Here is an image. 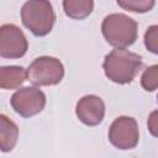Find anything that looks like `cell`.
<instances>
[{"mask_svg": "<svg viewBox=\"0 0 158 158\" xmlns=\"http://www.w3.org/2000/svg\"><path fill=\"white\" fill-rule=\"evenodd\" d=\"M143 42L151 53L158 54V25H152L146 30Z\"/></svg>", "mask_w": 158, "mask_h": 158, "instance_id": "cell-14", "label": "cell"}, {"mask_svg": "<svg viewBox=\"0 0 158 158\" xmlns=\"http://www.w3.org/2000/svg\"><path fill=\"white\" fill-rule=\"evenodd\" d=\"M21 21L32 35L47 36L56 22V14L49 0H27L21 9Z\"/></svg>", "mask_w": 158, "mask_h": 158, "instance_id": "cell-3", "label": "cell"}, {"mask_svg": "<svg viewBox=\"0 0 158 158\" xmlns=\"http://www.w3.org/2000/svg\"><path fill=\"white\" fill-rule=\"evenodd\" d=\"M64 77L63 63L54 57L42 56L31 62L27 68V80L36 86L57 85Z\"/></svg>", "mask_w": 158, "mask_h": 158, "instance_id": "cell-4", "label": "cell"}, {"mask_svg": "<svg viewBox=\"0 0 158 158\" xmlns=\"http://www.w3.org/2000/svg\"><path fill=\"white\" fill-rule=\"evenodd\" d=\"M116 2L121 9L137 14L148 12L156 5V0H116Z\"/></svg>", "mask_w": 158, "mask_h": 158, "instance_id": "cell-12", "label": "cell"}, {"mask_svg": "<svg viewBox=\"0 0 158 158\" xmlns=\"http://www.w3.org/2000/svg\"><path fill=\"white\" fill-rule=\"evenodd\" d=\"M11 107L16 114L27 118L40 114L46 106L44 93L35 86H23L17 89L11 99Z\"/></svg>", "mask_w": 158, "mask_h": 158, "instance_id": "cell-6", "label": "cell"}, {"mask_svg": "<svg viewBox=\"0 0 158 158\" xmlns=\"http://www.w3.org/2000/svg\"><path fill=\"white\" fill-rule=\"evenodd\" d=\"M75 115L80 122L86 126H98L105 116V104L100 96L85 95L77 102Z\"/></svg>", "mask_w": 158, "mask_h": 158, "instance_id": "cell-8", "label": "cell"}, {"mask_svg": "<svg viewBox=\"0 0 158 158\" xmlns=\"http://www.w3.org/2000/svg\"><path fill=\"white\" fill-rule=\"evenodd\" d=\"M143 65L139 54L126 48H115L104 58L102 69L106 78L116 84L131 83Z\"/></svg>", "mask_w": 158, "mask_h": 158, "instance_id": "cell-1", "label": "cell"}, {"mask_svg": "<svg viewBox=\"0 0 158 158\" xmlns=\"http://www.w3.org/2000/svg\"><path fill=\"white\" fill-rule=\"evenodd\" d=\"M27 49L28 42L20 27L14 23H5L0 27V56L2 58H21Z\"/></svg>", "mask_w": 158, "mask_h": 158, "instance_id": "cell-7", "label": "cell"}, {"mask_svg": "<svg viewBox=\"0 0 158 158\" xmlns=\"http://www.w3.org/2000/svg\"><path fill=\"white\" fill-rule=\"evenodd\" d=\"M147 127H148L149 133L158 138V110H153L148 115Z\"/></svg>", "mask_w": 158, "mask_h": 158, "instance_id": "cell-15", "label": "cell"}, {"mask_svg": "<svg viewBox=\"0 0 158 158\" xmlns=\"http://www.w3.org/2000/svg\"><path fill=\"white\" fill-rule=\"evenodd\" d=\"M64 14L73 20H84L94 10V0H63Z\"/></svg>", "mask_w": 158, "mask_h": 158, "instance_id": "cell-11", "label": "cell"}, {"mask_svg": "<svg viewBox=\"0 0 158 158\" xmlns=\"http://www.w3.org/2000/svg\"><path fill=\"white\" fill-rule=\"evenodd\" d=\"M27 80V69L21 65H4L0 68V86L5 90L19 89Z\"/></svg>", "mask_w": 158, "mask_h": 158, "instance_id": "cell-9", "label": "cell"}, {"mask_svg": "<svg viewBox=\"0 0 158 158\" xmlns=\"http://www.w3.org/2000/svg\"><path fill=\"white\" fill-rule=\"evenodd\" d=\"M110 143L121 151L132 149L139 139L137 121L130 116H118L114 120L107 133Z\"/></svg>", "mask_w": 158, "mask_h": 158, "instance_id": "cell-5", "label": "cell"}, {"mask_svg": "<svg viewBox=\"0 0 158 158\" xmlns=\"http://www.w3.org/2000/svg\"><path fill=\"white\" fill-rule=\"evenodd\" d=\"M101 32L110 46L127 48L136 42L138 26L132 17L125 14H110L101 22Z\"/></svg>", "mask_w": 158, "mask_h": 158, "instance_id": "cell-2", "label": "cell"}, {"mask_svg": "<svg viewBox=\"0 0 158 158\" xmlns=\"http://www.w3.org/2000/svg\"><path fill=\"white\" fill-rule=\"evenodd\" d=\"M141 86L146 91H154L158 89V64L147 67L141 75Z\"/></svg>", "mask_w": 158, "mask_h": 158, "instance_id": "cell-13", "label": "cell"}, {"mask_svg": "<svg viewBox=\"0 0 158 158\" xmlns=\"http://www.w3.org/2000/svg\"><path fill=\"white\" fill-rule=\"evenodd\" d=\"M19 138V127L17 125L9 118L6 115H0V149L1 152H11Z\"/></svg>", "mask_w": 158, "mask_h": 158, "instance_id": "cell-10", "label": "cell"}]
</instances>
